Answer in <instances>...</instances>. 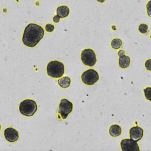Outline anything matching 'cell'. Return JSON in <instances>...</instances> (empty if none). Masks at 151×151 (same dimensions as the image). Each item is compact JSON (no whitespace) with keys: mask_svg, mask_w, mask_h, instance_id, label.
<instances>
[{"mask_svg":"<svg viewBox=\"0 0 151 151\" xmlns=\"http://www.w3.org/2000/svg\"><path fill=\"white\" fill-rule=\"evenodd\" d=\"M111 28H112V29H113V30L115 31L116 30V27L115 25H113V26H112V27H111Z\"/></svg>","mask_w":151,"mask_h":151,"instance_id":"603a6c76","label":"cell"},{"mask_svg":"<svg viewBox=\"0 0 151 151\" xmlns=\"http://www.w3.org/2000/svg\"><path fill=\"white\" fill-rule=\"evenodd\" d=\"M65 72V65L61 61L51 60L47 65V74L52 78H60L64 76Z\"/></svg>","mask_w":151,"mask_h":151,"instance_id":"7a4b0ae2","label":"cell"},{"mask_svg":"<svg viewBox=\"0 0 151 151\" xmlns=\"http://www.w3.org/2000/svg\"><path fill=\"white\" fill-rule=\"evenodd\" d=\"M45 29L47 32H49V33L53 32L55 29V26L53 24L47 23L45 26Z\"/></svg>","mask_w":151,"mask_h":151,"instance_id":"e0dca14e","label":"cell"},{"mask_svg":"<svg viewBox=\"0 0 151 151\" xmlns=\"http://www.w3.org/2000/svg\"><path fill=\"white\" fill-rule=\"evenodd\" d=\"M145 68L147 70L149 71H151V59H149L148 60H146L145 61Z\"/></svg>","mask_w":151,"mask_h":151,"instance_id":"ac0fdd59","label":"cell"},{"mask_svg":"<svg viewBox=\"0 0 151 151\" xmlns=\"http://www.w3.org/2000/svg\"><path fill=\"white\" fill-rule=\"evenodd\" d=\"M123 42L119 38H114L111 42L110 45L111 47L114 50L119 49L122 47Z\"/></svg>","mask_w":151,"mask_h":151,"instance_id":"5bb4252c","label":"cell"},{"mask_svg":"<svg viewBox=\"0 0 151 151\" xmlns=\"http://www.w3.org/2000/svg\"><path fill=\"white\" fill-rule=\"evenodd\" d=\"M71 79L68 76H64L59 78L58 80L59 86L62 88H68L71 84Z\"/></svg>","mask_w":151,"mask_h":151,"instance_id":"4fadbf2b","label":"cell"},{"mask_svg":"<svg viewBox=\"0 0 151 151\" xmlns=\"http://www.w3.org/2000/svg\"><path fill=\"white\" fill-rule=\"evenodd\" d=\"M98 2L100 3H103L106 0H96Z\"/></svg>","mask_w":151,"mask_h":151,"instance_id":"7402d4cb","label":"cell"},{"mask_svg":"<svg viewBox=\"0 0 151 151\" xmlns=\"http://www.w3.org/2000/svg\"><path fill=\"white\" fill-rule=\"evenodd\" d=\"M60 18L58 15H56L53 18V21L55 23H58L60 21Z\"/></svg>","mask_w":151,"mask_h":151,"instance_id":"ffe728a7","label":"cell"},{"mask_svg":"<svg viewBox=\"0 0 151 151\" xmlns=\"http://www.w3.org/2000/svg\"><path fill=\"white\" fill-rule=\"evenodd\" d=\"M121 149L124 151H140L137 142L131 138L122 139L120 143Z\"/></svg>","mask_w":151,"mask_h":151,"instance_id":"52a82bcc","label":"cell"},{"mask_svg":"<svg viewBox=\"0 0 151 151\" xmlns=\"http://www.w3.org/2000/svg\"><path fill=\"white\" fill-rule=\"evenodd\" d=\"M99 76L98 72L93 68L87 70L83 72L81 76V80L85 85L92 86L99 80Z\"/></svg>","mask_w":151,"mask_h":151,"instance_id":"277c9868","label":"cell"},{"mask_svg":"<svg viewBox=\"0 0 151 151\" xmlns=\"http://www.w3.org/2000/svg\"><path fill=\"white\" fill-rule=\"evenodd\" d=\"M146 9L147 11V14L149 17H151V1H150L146 5Z\"/></svg>","mask_w":151,"mask_h":151,"instance_id":"d6986e66","label":"cell"},{"mask_svg":"<svg viewBox=\"0 0 151 151\" xmlns=\"http://www.w3.org/2000/svg\"><path fill=\"white\" fill-rule=\"evenodd\" d=\"M109 134L113 137H118L122 134V128L119 125L114 124L110 127L109 130Z\"/></svg>","mask_w":151,"mask_h":151,"instance_id":"7c38bea8","label":"cell"},{"mask_svg":"<svg viewBox=\"0 0 151 151\" xmlns=\"http://www.w3.org/2000/svg\"><path fill=\"white\" fill-rule=\"evenodd\" d=\"M44 34V29L41 26L36 23H29L23 32L22 43L28 47H35L42 39Z\"/></svg>","mask_w":151,"mask_h":151,"instance_id":"6da1fadb","label":"cell"},{"mask_svg":"<svg viewBox=\"0 0 151 151\" xmlns=\"http://www.w3.org/2000/svg\"><path fill=\"white\" fill-rule=\"evenodd\" d=\"M131 63V58L127 55L119 57L118 60V65L119 67L123 69H125L130 66Z\"/></svg>","mask_w":151,"mask_h":151,"instance_id":"30bf717a","label":"cell"},{"mask_svg":"<svg viewBox=\"0 0 151 151\" xmlns=\"http://www.w3.org/2000/svg\"><path fill=\"white\" fill-rule=\"evenodd\" d=\"M73 110V104L66 98H63L60 100L59 105L58 114L60 115L63 120H65L68 117L70 114Z\"/></svg>","mask_w":151,"mask_h":151,"instance_id":"8992f818","label":"cell"},{"mask_svg":"<svg viewBox=\"0 0 151 151\" xmlns=\"http://www.w3.org/2000/svg\"><path fill=\"white\" fill-rule=\"evenodd\" d=\"M4 138L8 142L14 143L18 141L19 137V134L17 130L13 127L6 128L4 132Z\"/></svg>","mask_w":151,"mask_h":151,"instance_id":"ba28073f","label":"cell"},{"mask_svg":"<svg viewBox=\"0 0 151 151\" xmlns=\"http://www.w3.org/2000/svg\"><path fill=\"white\" fill-rule=\"evenodd\" d=\"M139 32L142 34H145L148 32L149 27L145 23H141L138 27Z\"/></svg>","mask_w":151,"mask_h":151,"instance_id":"9a60e30c","label":"cell"},{"mask_svg":"<svg viewBox=\"0 0 151 151\" xmlns=\"http://www.w3.org/2000/svg\"><path fill=\"white\" fill-rule=\"evenodd\" d=\"M81 60L85 65L89 67L95 65L97 61L96 54L91 48L85 49L82 51Z\"/></svg>","mask_w":151,"mask_h":151,"instance_id":"5b68a950","label":"cell"},{"mask_svg":"<svg viewBox=\"0 0 151 151\" xmlns=\"http://www.w3.org/2000/svg\"><path fill=\"white\" fill-rule=\"evenodd\" d=\"M1 124H0V132H1Z\"/></svg>","mask_w":151,"mask_h":151,"instance_id":"cb8c5ba5","label":"cell"},{"mask_svg":"<svg viewBox=\"0 0 151 151\" xmlns=\"http://www.w3.org/2000/svg\"><path fill=\"white\" fill-rule=\"evenodd\" d=\"M125 55V51L123 50H119L118 52V55L119 57H121V56H123Z\"/></svg>","mask_w":151,"mask_h":151,"instance_id":"44dd1931","label":"cell"},{"mask_svg":"<svg viewBox=\"0 0 151 151\" xmlns=\"http://www.w3.org/2000/svg\"><path fill=\"white\" fill-rule=\"evenodd\" d=\"M57 15L60 19L66 18L70 13L69 8L66 5H61L59 6L57 9Z\"/></svg>","mask_w":151,"mask_h":151,"instance_id":"8fae6325","label":"cell"},{"mask_svg":"<svg viewBox=\"0 0 151 151\" xmlns=\"http://www.w3.org/2000/svg\"><path fill=\"white\" fill-rule=\"evenodd\" d=\"M145 96L146 99L151 102V87H147L143 89Z\"/></svg>","mask_w":151,"mask_h":151,"instance_id":"2e32d148","label":"cell"},{"mask_svg":"<svg viewBox=\"0 0 151 151\" xmlns=\"http://www.w3.org/2000/svg\"><path fill=\"white\" fill-rule=\"evenodd\" d=\"M20 113L27 117L33 116L38 110V106L36 101L30 99L23 100L19 105Z\"/></svg>","mask_w":151,"mask_h":151,"instance_id":"3957f363","label":"cell"},{"mask_svg":"<svg viewBox=\"0 0 151 151\" xmlns=\"http://www.w3.org/2000/svg\"><path fill=\"white\" fill-rule=\"evenodd\" d=\"M144 131L138 126L133 127L129 130V135L131 139L136 142L142 140L144 136Z\"/></svg>","mask_w":151,"mask_h":151,"instance_id":"9c48e42d","label":"cell"}]
</instances>
